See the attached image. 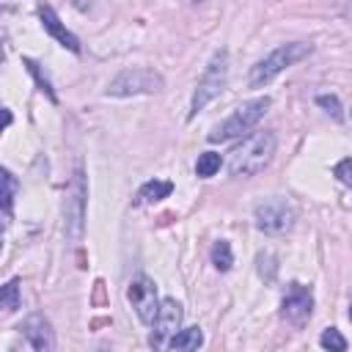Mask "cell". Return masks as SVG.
Here are the masks:
<instances>
[{
    "mask_svg": "<svg viewBox=\"0 0 352 352\" xmlns=\"http://www.w3.org/2000/svg\"><path fill=\"white\" fill-rule=\"evenodd\" d=\"M0 305H3V311H16L19 308V278H11L6 286H3V292H0Z\"/></svg>",
    "mask_w": 352,
    "mask_h": 352,
    "instance_id": "obj_17",
    "label": "cell"
},
{
    "mask_svg": "<svg viewBox=\"0 0 352 352\" xmlns=\"http://www.w3.org/2000/svg\"><path fill=\"white\" fill-rule=\"evenodd\" d=\"M151 327H154V330H151V336H148V344H151L154 349L168 346L170 336L182 330V305H179L173 297H165V300L160 302V311H157V319H154Z\"/></svg>",
    "mask_w": 352,
    "mask_h": 352,
    "instance_id": "obj_9",
    "label": "cell"
},
{
    "mask_svg": "<svg viewBox=\"0 0 352 352\" xmlns=\"http://www.w3.org/2000/svg\"><path fill=\"white\" fill-rule=\"evenodd\" d=\"M170 192H173V184H170V182H165V179H151V182H146V184L138 190L135 204H157V201L168 198Z\"/></svg>",
    "mask_w": 352,
    "mask_h": 352,
    "instance_id": "obj_13",
    "label": "cell"
},
{
    "mask_svg": "<svg viewBox=\"0 0 352 352\" xmlns=\"http://www.w3.org/2000/svg\"><path fill=\"white\" fill-rule=\"evenodd\" d=\"M22 63H25V66H28V72L36 77V85H38V91H44V94L50 96V102H58V96H55V91H52V82L47 80V74H41L38 63H36V60H30V58H25Z\"/></svg>",
    "mask_w": 352,
    "mask_h": 352,
    "instance_id": "obj_18",
    "label": "cell"
},
{
    "mask_svg": "<svg viewBox=\"0 0 352 352\" xmlns=\"http://www.w3.org/2000/svg\"><path fill=\"white\" fill-rule=\"evenodd\" d=\"M294 220H297L294 206L286 204L283 198H267L256 204V226L267 234H283L294 226Z\"/></svg>",
    "mask_w": 352,
    "mask_h": 352,
    "instance_id": "obj_6",
    "label": "cell"
},
{
    "mask_svg": "<svg viewBox=\"0 0 352 352\" xmlns=\"http://www.w3.org/2000/svg\"><path fill=\"white\" fill-rule=\"evenodd\" d=\"M38 16H41V25H44V30L52 36V38H58L66 50H72V52H80V38L74 36V33H69L63 25H60V19L55 16V11L50 8V6H38Z\"/></svg>",
    "mask_w": 352,
    "mask_h": 352,
    "instance_id": "obj_12",
    "label": "cell"
},
{
    "mask_svg": "<svg viewBox=\"0 0 352 352\" xmlns=\"http://www.w3.org/2000/svg\"><path fill=\"white\" fill-rule=\"evenodd\" d=\"M333 176H336L341 184H346V187L352 190V160L346 157V160L336 162V168H333Z\"/></svg>",
    "mask_w": 352,
    "mask_h": 352,
    "instance_id": "obj_21",
    "label": "cell"
},
{
    "mask_svg": "<svg viewBox=\"0 0 352 352\" xmlns=\"http://www.w3.org/2000/svg\"><path fill=\"white\" fill-rule=\"evenodd\" d=\"M82 173L77 170L74 173V182H72V192L66 198V209H63V217H66V234L72 239L80 236L82 231Z\"/></svg>",
    "mask_w": 352,
    "mask_h": 352,
    "instance_id": "obj_10",
    "label": "cell"
},
{
    "mask_svg": "<svg viewBox=\"0 0 352 352\" xmlns=\"http://www.w3.org/2000/svg\"><path fill=\"white\" fill-rule=\"evenodd\" d=\"M275 146H278V138H275L272 129H261V132L248 135V138L228 154V173H231V176H242V179L261 173V170L272 162Z\"/></svg>",
    "mask_w": 352,
    "mask_h": 352,
    "instance_id": "obj_1",
    "label": "cell"
},
{
    "mask_svg": "<svg viewBox=\"0 0 352 352\" xmlns=\"http://www.w3.org/2000/svg\"><path fill=\"white\" fill-rule=\"evenodd\" d=\"M201 344H204V333H201V327H184V330L173 333L170 341H168L170 349H198Z\"/></svg>",
    "mask_w": 352,
    "mask_h": 352,
    "instance_id": "obj_14",
    "label": "cell"
},
{
    "mask_svg": "<svg viewBox=\"0 0 352 352\" xmlns=\"http://www.w3.org/2000/svg\"><path fill=\"white\" fill-rule=\"evenodd\" d=\"M126 294H129V302H132L138 319H140L143 324H154L157 311H160V300H157V286H154V280L146 278V275H138V278L129 283V292H126Z\"/></svg>",
    "mask_w": 352,
    "mask_h": 352,
    "instance_id": "obj_8",
    "label": "cell"
},
{
    "mask_svg": "<svg viewBox=\"0 0 352 352\" xmlns=\"http://www.w3.org/2000/svg\"><path fill=\"white\" fill-rule=\"evenodd\" d=\"M162 91V77L154 69H124L107 85V96H132V94H157Z\"/></svg>",
    "mask_w": 352,
    "mask_h": 352,
    "instance_id": "obj_5",
    "label": "cell"
},
{
    "mask_svg": "<svg viewBox=\"0 0 352 352\" xmlns=\"http://www.w3.org/2000/svg\"><path fill=\"white\" fill-rule=\"evenodd\" d=\"M217 170H220V154H217V151H204V154H198L195 173H198L201 179H209V176H214Z\"/></svg>",
    "mask_w": 352,
    "mask_h": 352,
    "instance_id": "obj_16",
    "label": "cell"
},
{
    "mask_svg": "<svg viewBox=\"0 0 352 352\" xmlns=\"http://www.w3.org/2000/svg\"><path fill=\"white\" fill-rule=\"evenodd\" d=\"M349 322H352V308H349Z\"/></svg>",
    "mask_w": 352,
    "mask_h": 352,
    "instance_id": "obj_23",
    "label": "cell"
},
{
    "mask_svg": "<svg viewBox=\"0 0 352 352\" xmlns=\"http://www.w3.org/2000/svg\"><path fill=\"white\" fill-rule=\"evenodd\" d=\"M270 107V96H258V99H250V102H242L223 124H217L212 132H209V140L212 143H223V140H231V138H239L245 132H250L261 116L267 113Z\"/></svg>",
    "mask_w": 352,
    "mask_h": 352,
    "instance_id": "obj_3",
    "label": "cell"
},
{
    "mask_svg": "<svg viewBox=\"0 0 352 352\" xmlns=\"http://www.w3.org/2000/svg\"><path fill=\"white\" fill-rule=\"evenodd\" d=\"M305 55H311V44H305V41H289V44H280L278 50H272L267 58H261V60L250 69L248 85H250V88H264V85L272 82L283 69H289L292 63L302 60Z\"/></svg>",
    "mask_w": 352,
    "mask_h": 352,
    "instance_id": "obj_2",
    "label": "cell"
},
{
    "mask_svg": "<svg viewBox=\"0 0 352 352\" xmlns=\"http://www.w3.org/2000/svg\"><path fill=\"white\" fill-rule=\"evenodd\" d=\"M316 102L333 116V118H341V104H338V99L336 96H327V94H322V96H316Z\"/></svg>",
    "mask_w": 352,
    "mask_h": 352,
    "instance_id": "obj_22",
    "label": "cell"
},
{
    "mask_svg": "<svg viewBox=\"0 0 352 352\" xmlns=\"http://www.w3.org/2000/svg\"><path fill=\"white\" fill-rule=\"evenodd\" d=\"M22 330H25V338L33 344L36 352H50V349L55 346L52 327H50V322H47L41 314H30V316L25 319Z\"/></svg>",
    "mask_w": 352,
    "mask_h": 352,
    "instance_id": "obj_11",
    "label": "cell"
},
{
    "mask_svg": "<svg viewBox=\"0 0 352 352\" xmlns=\"http://www.w3.org/2000/svg\"><path fill=\"white\" fill-rule=\"evenodd\" d=\"M319 344H322L324 349H333V352H344V349H346V338H344L336 327H327V330L322 333Z\"/></svg>",
    "mask_w": 352,
    "mask_h": 352,
    "instance_id": "obj_19",
    "label": "cell"
},
{
    "mask_svg": "<svg viewBox=\"0 0 352 352\" xmlns=\"http://www.w3.org/2000/svg\"><path fill=\"white\" fill-rule=\"evenodd\" d=\"M212 264L220 270V272H228L231 264H234V253H231V245L226 239H217L212 245Z\"/></svg>",
    "mask_w": 352,
    "mask_h": 352,
    "instance_id": "obj_15",
    "label": "cell"
},
{
    "mask_svg": "<svg viewBox=\"0 0 352 352\" xmlns=\"http://www.w3.org/2000/svg\"><path fill=\"white\" fill-rule=\"evenodd\" d=\"M14 192H16V179H14V173H11V170H3V209H6V214L11 212Z\"/></svg>",
    "mask_w": 352,
    "mask_h": 352,
    "instance_id": "obj_20",
    "label": "cell"
},
{
    "mask_svg": "<svg viewBox=\"0 0 352 352\" xmlns=\"http://www.w3.org/2000/svg\"><path fill=\"white\" fill-rule=\"evenodd\" d=\"M226 80H228V52L226 50H217L206 66V72L201 74L198 85H195V94H192V104H190V118H195L214 96H220V91L226 88Z\"/></svg>",
    "mask_w": 352,
    "mask_h": 352,
    "instance_id": "obj_4",
    "label": "cell"
},
{
    "mask_svg": "<svg viewBox=\"0 0 352 352\" xmlns=\"http://www.w3.org/2000/svg\"><path fill=\"white\" fill-rule=\"evenodd\" d=\"M314 311V294L308 286L302 283H289L283 300H280V316L292 324V327H302L311 319Z\"/></svg>",
    "mask_w": 352,
    "mask_h": 352,
    "instance_id": "obj_7",
    "label": "cell"
}]
</instances>
